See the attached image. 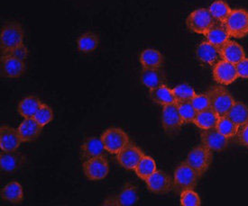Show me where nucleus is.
Listing matches in <instances>:
<instances>
[{
    "instance_id": "nucleus-1",
    "label": "nucleus",
    "mask_w": 248,
    "mask_h": 206,
    "mask_svg": "<svg viewBox=\"0 0 248 206\" xmlns=\"http://www.w3.org/2000/svg\"><path fill=\"white\" fill-rule=\"evenodd\" d=\"M200 178L201 177L193 168L187 164L186 161L182 162L174 172L172 179V190L174 193L181 194L185 190L194 189Z\"/></svg>"
},
{
    "instance_id": "nucleus-2",
    "label": "nucleus",
    "mask_w": 248,
    "mask_h": 206,
    "mask_svg": "<svg viewBox=\"0 0 248 206\" xmlns=\"http://www.w3.org/2000/svg\"><path fill=\"white\" fill-rule=\"evenodd\" d=\"M25 32L19 23L11 22L2 27L0 32L1 55L24 44Z\"/></svg>"
},
{
    "instance_id": "nucleus-3",
    "label": "nucleus",
    "mask_w": 248,
    "mask_h": 206,
    "mask_svg": "<svg viewBox=\"0 0 248 206\" xmlns=\"http://www.w3.org/2000/svg\"><path fill=\"white\" fill-rule=\"evenodd\" d=\"M210 108L214 110L219 117L226 116L235 103V99L225 88L216 86L208 91Z\"/></svg>"
},
{
    "instance_id": "nucleus-4",
    "label": "nucleus",
    "mask_w": 248,
    "mask_h": 206,
    "mask_svg": "<svg viewBox=\"0 0 248 206\" xmlns=\"http://www.w3.org/2000/svg\"><path fill=\"white\" fill-rule=\"evenodd\" d=\"M185 161L202 177L209 170L213 161L212 151L203 144L198 145L189 151Z\"/></svg>"
},
{
    "instance_id": "nucleus-5",
    "label": "nucleus",
    "mask_w": 248,
    "mask_h": 206,
    "mask_svg": "<svg viewBox=\"0 0 248 206\" xmlns=\"http://www.w3.org/2000/svg\"><path fill=\"white\" fill-rule=\"evenodd\" d=\"M105 150L110 154L118 155L123 148L130 143V139L123 130L111 127L106 130L101 135Z\"/></svg>"
},
{
    "instance_id": "nucleus-6",
    "label": "nucleus",
    "mask_w": 248,
    "mask_h": 206,
    "mask_svg": "<svg viewBox=\"0 0 248 206\" xmlns=\"http://www.w3.org/2000/svg\"><path fill=\"white\" fill-rule=\"evenodd\" d=\"M230 37L241 39L248 35V11L234 9L224 23Z\"/></svg>"
},
{
    "instance_id": "nucleus-7",
    "label": "nucleus",
    "mask_w": 248,
    "mask_h": 206,
    "mask_svg": "<svg viewBox=\"0 0 248 206\" xmlns=\"http://www.w3.org/2000/svg\"><path fill=\"white\" fill-rule=\"evenodd\" d=\"M186 25L191 32L204 34L216 25V21L209 9L199 8L189 14L186 19Z\"/></svg>"
},
{
    "instance_id": "nucleus-8",
    "label": "nucleus",
    "mask_w": 248,
    "mask_h": 206,
    "mask_svg": "<svg viewBox=\"0 0 248 206\" xmlns=\"http://www.w3.org/2000/svg\"><path fill=\"white\" fill-rule=\"evenodd\" d=\"M82 168L89 180H103L109 172V163L105 155H100L84 161Z\"/></svg>"
},
{
    "instance_id": "nucleus-9",
    "label": "nucleus",
    "mask_w": 248,
    "mask_h": 206,
    "mask_svg": "<svg viewBox=\"0 0 248 206\" xmlns=\"http://www.w3.org/2000/svg\"><path fill=\"white\" fill-rule=\"evenodd\" d=\"M161 119L164 132L170 136L178 134L184 124L176 103L163 106Z\"/></svg>"
},
{
    "instance_id": "nucleus-10",
    "label": "nucleus",
    "mask_w": 248,
    "mask_h": 206,
    "mask_svg": "<svg viewBox=\"0 0 248 206\" xmlns=\"http://www.w3.org/2000/svg\"><path fill=\"white\" fill-rule=\"evenodd\" d=\"M201 141L202 144L212 152H218L228 148L229 139L222 135L217 128H212L202 130L201 132Z\"/></svg>"
},
{
    "instance_id": "nucleus-11",
    "label": "nucleus",
    "mask_w": 248,
    "mask_h": 206,
    "mask_svg": "<svg viewBox=\"0 0 248 206\" xmlns=\"http://www.w3.org/2000/svg\"><path fill=\"white\" fill-rule=\"evenodd\" d=\"M213 77L217 83L223 86H229L234 83L238 78L235 65L225 59H220L213 67Z\"/></svg>"
},
{
    "instance_id": "nucleus-12",
    "label": "nucleus",
    "mask_w": 248,
    "mask_h": 206,
    "mask_svg": "<svg viewBox=\"0 0 248 206\" xmlns=\"http://www.w3.org/2000/svg\"><path fill=\"white\" fill-rule=\"evenodd\" d=\"M138 201L137 187L132 183H126L120 192L112 197L107 198L104 206H133Z\"/></svg>"
},
{
    "instance_id": "nucleus-13",
    "label": "nucleus",
    "mask_w": 248,
    "mask_h": 206,
    "mask_svg": "<svg viewBox=\"0 0 248 206\" xmlns=\"http://www.w3.org/2000/svg\"><path fill=\"white\" fill-rule=\"evenodd\" d=\"M144 155L143 150L138 146L129 143L117 155V161L125 169L135 170Z\"/></svg>"
},
{
    "instance_id": "nucleus-14",
    "label": "nucleus",
    "mask_w": 248,
    "mask_h": 206,
    "mask_svg": "<svg viewBox=\"0 0 248 206\" xmlns=\"http://www.w3.org/2000/svg\"><path fill=\"white\" fill-rule=\"evenodd\" d=\"M146 187L152 193L165 194L172 190V179L161 170H156L145 180Z\"/></svg>"
},
{
    "instance_id": "nucleus-15",
    "label": "nucleus",
    "mask_w": 248,
    "mask_h": 206,
    "mask_svg": "<svg viewBox=\"0 0 248 206\" xmlns=\"http://www.w3.org/2000/svg\"><path fill=\"white\" fill-rule=\"evenodd\" d=\"M17 129L9 125H2L0 127V148L4 152L16 151L22 144Z\"/></svg>"
},
{
    "instance_id": "nucleus-16",
    "label": "nucleus",
    "mask_w": 248,
    "mask_h": 206,
    "mask_svg": "<svg viewBox=\"0 0 248 206\" xmlns=\"http://www.w3.org/2000/svg\"><path fill=\"white\" fill-rule=\"evenodd\" d=\"M26 71L24 60L10 56H1V75L7 78L20 77Z\"/></svg>"
},
{
    "instance_id": "nucleus-17",
    "label": "nucleus",
    "mask_w": 248,
    "mask_h": 206,
    "mask_svg": "<svg viewBox=\"0 0 248 206\" xmlns=\"http://www.w3.org/2000/svg\"><path fill=\"white\" fill-rule=\"evenodd\" d=\"M197 58L201 62L209 66H215L220 59H222L220 49L213 45L208 41L202 42L198 46L196 50Z\"/></svg>"
},
{
    "instance_id": "nucleus-18",
    "label": "nucleus",
    "mask_w": 248,
    "mask_h": 206,
    "mask_svg": "<svg viewBox=\"0 0 248 206\" xmlns=\"http://www.w3.org/2000/svg\"><path fill=\"white\" fill-rule=\"evenodd\" d=\"M44 126H42L33 117L25 118L20 123L17 131L23 142H30L35 141L43 132Z\"/></svg>"
},
{
    "instance_id": "nucleus-19",
    "label": "nucleus",
    "mask_w": 248,
    "mask_h": 206,
    "mask_svg": "<svg viewBox=\"0 0 248 206\" xmlns=\"http://www.w3.org/2000/svg\"><path fill=\"white\" fill-rule=\"evenodd\" d=\"M140 79L142 84L147 88L154 89L160 86L165 85L166 75L162 68L156 69H144L141 71Z\"/></svg>"
},
{
    "instance_id": "nucleus-20",
    "label": "nucleus",
    "mask_w": 248,
    "mask_h": 206,
    "mask_svg": "<svg viewBox=\"0 0 248 206\" xmlns=\"http://www.w3.org/2000/svg\"><path fill=\"white\" fill-rule=\"evenodd\" d=\"M26 162V157L16 151L4 152L0 155V168L4 172H14L18 170Z\"/></svg>"
},
{
    "instance_id": "nucleus-21",
    "label": "nucleus",
    "mask_w": 248,
    "mask_h": 206,
    "mask_svg": "<svg viewBox=\"0 0 248 206\" xmlns=\"http://www.w3.org/2000/svg\"><path fill=\"white\" fill-rule=\"evenodd\" d=\"M104 145L101 138L91 137L80 146V158L83 161L104 155Z\"/></svg>"
},
{
    "instance_id": "nucleus-22",
    "label": "nucleus",
    "mask_w": 248,
    "mask_h": 206,
    "mask_svg": "<svg viewBox=\"0 0 248 206\" xmlns=\"http://www.w3.org/2000/svg\"><path fill=\"white\" fill-rule=\"evenodd\" d=\"M222 59L232 64H237L243 59L246 58V52L244 48L235 41H230L220 48Z\"/></svg>"
},
{
    "instance_id": "nucleus-23",
    "label": "nucleus",
    "mask_w": 248,
    "mask_h": 206,
    "mask_svg": "<svg viewBox=\"0 0 248 206\" xmlns=\"http://www.w3.org/2000/svg\"><path fill=\"white\" fill-rule=\"evenodd\" d=\"M1 198L10 204L19 205L24 200V190L20 183L13 181L7 183L5 187L1 189Z\"/></svg>"
},
{
    "instance_id": "nucleus-24",
    "label": "nucleus",
    "mask_w": 248,
    "mask_h": 206,
    "mask_svg": "<svg viewBox=\"0 0 248 206\" xmlns=\"http://www.w3.org/2000/svg\"><path fill=\"white\" fill-rule=\"evenodd\" d=\"M205 37L209 43L220 49L225 44L229 42L230 35L224 25H215L205 33Z\"/></svg>"
},
{
    "instance_id": "nucleus-25",
    "label": "nucleus",
    "mask_w": 248,
    "mask_h": 206,
    "mask_svg": "<svg viewBox=\"0 0 248 206\" xmlns=\"http://www.w3.org/2000/svg\"><path fill=\"white\" fill-rule=\"evenodd\" d=\"M219 116L211 108L203 110L197 113L193 123L200 129L209 130L216 128Z\"/></svg>"
},
{
    "instance_id": "nucleus-26",
    "label": "nucleus",
    "mask_w": 248,
    "mask_h": 206,
    "mask_svg": "<svg viewBox=\"0 0 248 206\" xmlns=\"http://www.w3.org/2000/svg\"><path fill=\"white\" fill-rule=\"evenodd\" d=\"M149 96L155 103L162 106L176 103L172 89H170L165 85L160 86L154 89H150Z\"/></svg>"
},
{
    "instance_id": "nucleus-27",
    "label": "nucleus",
    "mask_w": 248,
    "mask_h": 206,
    "mask_svg": "<svg viewBox=\"0 0 248 206\" xmlns=\"http://www.w3.org/2000/svg\"><path fill=\"white\" fill-rule=\"evenodd\" d=\"M139 61L144 69L162 68L163 65V56L162 53L155 49H146L141 52Z\"/></svg>"
},
{
    "instance_id": "nucleus-28",
    "label": "nucleus",
    "mask_w": 248,
    "mask_h": 206,
    "mask_svg": "<svg viewBox=\"0 0 248 206\" xmlns=\"http://www.w3.org/2000/svg\"><path fill=\"white\" fill-rule=\"evenodd\" d=\"M226 116L238 127H242L248 123V106L242 102H235Z\"/></svg>"
},
{
    "instance_id": "nucleus-29",
    "label": "nucleus",
    "mask_w": 248,
    "mask_h": 206,
    "mask_svg": "<svg viewBox=\"0 0 248 206\" xmlns=\"http://www.w3.org/2000/svg\"><path fill=\"white\" fill-rule=\"evenodd\" d=\"M42 104L39 98L34 96L26 97L20 102L17 106V111L20 116L24 118H31L33 117L35 113Z\"/></svg>"
},
{
    "instance_id": "nucleus-30",
    "label": "nucleus",
    "mask_w": 248,
    "mask_h": 206,
    "mask_svg": "<svg viewBox=\"0 0 248 206\" xmlns=\"http://www.w3.org/2000/svg\"><path fill=\"white\" fill-rule=\"evenodd\" d=\"M156 163L155 161L147 155L144 154L141 161L137 164L135 168V172L138 177L142 180H146L151 175L154 174L156 171Z\"/></svg>"
},
{
    "instance_id": "nucleus-31",
    "label": "nucleus",
    "mask_w": 248,
    "mask_h": 206,
    "mask_svg": "<svg viewBox=\"0 0 248 206\" xmlns=\"http://www.w3.org/2000/svg\"><path fill=\"white\" fill-rule=\"evenodd\" d=\"M209 10L216 22H219L221 25H224L232 11L229 5L223 0H217L213 2L210 5Z\"/></svg>"
},
{
    "instance_id": "nucleus-32",
    "label": "nucleus",
    "mask_w": 248,
    "mask_h": 206,
    "mask_svg": "<svg viewBox=\"0 0 248 206\" xmlns=\"http://www.w3.org/2000/svg\"><path fill=\"white\" fill-rule=\"evenodd\" d=\"M99 44L98 35L94 32H86L77 40L78 50L83 53H90L97 49Z\"/></svg>"
},
{
    "instance_id": "nucleus-33",
    "label": "nucleus",
    "mask_w": 248,
    "mask_h": 206,
    "mask_svg": "<svg viewBox=\"0 0 248 206\" xmlns=\"http://www.w3.org/2000/svg\"><path fill=\"white\" fill-rule=\"evenodd\" d=\"M216 128L222 135L229 139L236 136L237 132L239 130V127L235 124V122H232L228 116L219 117Z\"/></svg>"
},
{
    "instance_id": "nucleus-34",
    "label": "nucleus",
    "mask_w": 248,
    "mask_h": 206,
    "mask_svg": "<svg viewBox=\"0 0 248 206\" xmlns=\"http://www.w3.org/2000/svg\"><path fill=\"white\" fill-rule=\"evenodd\" d=\"M173 96L175 97L176 103L190 102L191 99L196 96L195 90L188 84H181L172 88Z\"/></svg>"
},
{
    "instance_id": "nucleus-35",
    "label": "nucleus",
    "mask_w": 248,
    "mask_h": 206,
    "mask_svg": "<svg viewBox=\"0 0 248 206\" xmlns=\"http://www.w3.org/2000/svg\"><path fill=\"white\" fill-rule=\"evenodd\" d=\"M180 116L184 123H192L196 117L197 112L190 102L177 103Z\"/></svg>"
},
{
    "instance_id": "nucleus-36",
    "label": "nucleus",
    "mask_w": 248,
    "mask_h": 206,
    "mask_svg": "<svg viewBox=\"0 0 248 206\" xmlns=\"http://www.w3.org/2000/svg\"><path fill=\"white\" fill-rule=\"evenodd\" d=\"M33 118L39 122L42 126L45 127L48 123L52 122V119H53V112L48 104L42 103L37 110V112L33 116Z\"/></svg>"
},
{
    "instance_id": "nucleus-37",
    "label": "nucleus",
    "mask_w": 248,
    "mask_h": 206,
    "mask_svg": "<svg viewBox=\"0 0 248 206\" xmlns=\"http://www.w3.org/2000/svg\"><path fill=\"white\" fill-rule=\"evenodd\" d=\"M181 205L184 206H198L202 205L200 195L194 192V189L185 190L180 194Z\"/></svg>"
},
{
    "instance_id": "nucleus-38",
    "label": "nucleus",
    "mask_w": 248,
    "mask_h": 206,
    "mask_svg": "<svg viewBox=\"0 0 248 206\" xmlns=\"http://www.w3.org/2000/svg\"><path fill=\"white\" fill-rule=\"evenodd\" d=\"M190 103L193 105V107L195 108L197 112H201L203 110L210 108V102H209L208 94H203V95L196 94V96L191 99Z\"/></svg>"
},
{
    "instance_id": "nucleus-39",
    "label": "nucleus",
    "mask_w": 248,
    "mask_h": 206,
    "mask_svg": "<svg viewBox=\"0 0 248 206\" xmlns=\"http://www.w3.org/2000/svg\"><path fill=\"white\" fill-rule=\"evenodd\" d=\"M1 56H10V57H14V58L18 59L25 61L28 56V50H27L26 46L23 44L18 47L13 49L12 51L7 52L4 55H1Z\"/></svg>"
},
{
    "instance_id": "nucleus-40",
    "label": "nucleus",
    "mask_w": 248,
    "mask_h": 206,
    "mask_svg": "<svg viewBox=\"0 0 248 206\" xmlns=\"http://www.w3.org/2000/svg\"><path fill=\"white\" fill-rule=\"evenodd\" d=\"M236 140L240 145L248 148V123L239 127L236 134Z\"/></svg>"
},
{
    "instance_id": "nucleus-41",
    "label": "nucleus",
    "mask_w": 248,
    "mask_h": 206,
    "mask_svg": "<svg viewBox=\"0 0 248 206\" xmlns=\"http://www.w3.org/2000/svg\"><path fill=\"white\" fill-rule=\"evenodd\" d=\"M235 68L238 77L248 78V59L247 57L243 59L237 64H235Z\"/></svg>"
}]
</instances>
